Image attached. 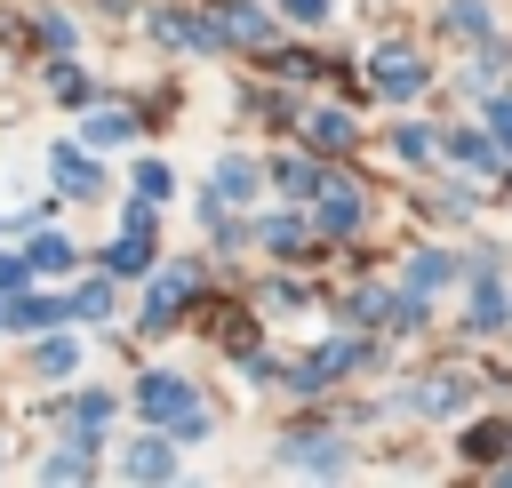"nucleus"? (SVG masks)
<instances>
[{"label": "nucleus", "mask_w": 512, "mask_h": 488, "mask_svg": "<svg viewBox=\"0 0 512 488\" xmlns=\"http://www.w3.org/2000/svg\"><path fill=\"white\" fill-rule=\"evenodd\" d=\"M24 264H32V272H64V264H72V248H64V240H56V232H48V240H40V248H32V256H24Z\"/></svg>", "instance_id": "nucleus-17"}, {"label": "nucleus", "mask_w": 512, "mask_h": 488, "mask_svg": "<svg viewBox=\"0 0 512 488\" xmlns=\"http://www.w3.org/2000/svg\"><path fill=\"white\" fill-rule=\"evenodd\" d=\"M136 408H144L152 424H168V432H184V440H192V432H208V416L192 408V392H184L176 376H144V384H136Z\"/></svg>", "instance_id": "nucleus-1"}, {"label": "nucleus", "mask_w": 512, "mask_h": 488, "mask_svg": "<svg viewBox=\"0 0 512 488\" xmlns=\"http://www.w3.org/2000/svg\"><path fill=\"white\" fill-rule=\"evenodd\" d=\"M168 472H176V448H168V432L128 448V480H168Z\"/></svg>", "instance_id": "nucleus-6"}, {"label": "nucleus", "mask_w": 512, "mask_h": 488, "mask_svg": "<svg viewBox=\"0 0 512 488\" xmlns=\"http://www.w3.org/2000/svg\"><path fill=\"white\" fill-rule=\"evenodd\" d=\"M264 248H296V216H272L264 224Z\"/></svg>", "instance_id": "nucleus-23"}, {"label": "nucleus", "mask_w": 512, "mask_h": 488, "mask_svg": "<svg viewBox=\"0 0 512 488\" xmlns=\"http://www.w3.org/2000/svg\"><path fill=\"white\" fill-rule=\"evenodd\" d=\"M376 88H384V96H416V88H424V64L392 48V56H376Z\"/></svg>", "instance_id": "nucleus-5"}, {"label": "nucleus", "mask_w": 512, "mask_h": 488, "mask_svg": "<svg viewBox=\"0 0 512 488\" xmlns=\"http://www.w3.org/2000/svg\"><path fill=\"white\" fill-rule=\"evenodd\" d=\"M448 24H456V32H488V8H480V0H456Z\"/></svg>", "instance_id": "nucleus-20"}, {"label": "nucleus", "mask_w": 512, "mask_h": 488, "mask_svg": "<svg viewBox=\"0 0 512 488\" xmlns=\"http://www.w3.org/2000/svg\"><path fill=\"white\" fill-rule=\"evenodd\" d=\"M104 312H112V296H104V288H96V280H88V288H80V296H72V320H104Z\"/></svg>", "instance_id": "nucleus-18"}, {"label": "nucleus", "mask_w": 512, "mask_h": 488, "mask_svg": "<svg viewBox=\"0 0 512 488\" xmlns=\"http://www.w3.org/2000/svg\"><path fill=\"white\" fill-rule=\"evenodd\" d=\"M352 224H360V192H344V184H336V192H328V208H320V232H352Z\"/></svg>", "instance_id": "nucleus-9"}, {"label": "nucleus", "mask_w": 512, "mask_h": 488, "mask_svg": "<svg viewBox=\"0 0 512 488\" xmlns=\"http://www.w3.org/2000/svg\"><path fill=\"white\" fill-rule=\"evenodd\" d=\"M280 456H288V464H304V472H336V464H344V448H336V440H288Z\"/></svg>", "instance_id": "nucleus-7"}, {"label": "nucleus", "mask_w": 512, "mask_h": 488, "mask_svg": "<svg viewBox=\"0 0 512 488\" xmlns=\"http://www.w3.org/2000/svg\"><path fill=\"white\" fill-rule=\"evenodd\" d=\"M0 320L32 336V328H64V320H72V304H48V296H16V304H0Z\"/></svg>", "instance_id": "nucleus-3"}, {"label": "nucleus", "mask_w": 512, "mask_h": 488, "mask_svg": "<svg viewBox=\"0 0 512 488\" xmlns=\"http://www.w3.org/2000/svg\"><path fill=\"white\" fill-rule=\"evenodd\" d=\"M136 192H144V200H168V192H176V176H168L160 160H144V168H136Z\"/></svg>", "instance_id": "nucleus-16"}, {"label": "nucleus", "mask_w": 512, "mask_h": 488, "mask_svg": "<svg viewBox=\"0 0 512 488\" xmlns=\"http://www.w3.org/2000/svg\"><path fill=\"white\" fill-rule=\"evenodd\" d=\"M24 272H32V264H24V256H0V288H16V280H24Z\"/></svg>", "instance_id": "nucleus-25"}, {"label": "nucleus", "mask_w": 512, "mask_h": 488, "mask_svg": "<svg viewBox=\"0 0 512 488\" xmlns=\"http://www.w3.org/2000/svg\"><path fill=\"white\" fill-rule=\"evenodd\" d=\"M488 120H496V136H504V144H512V104H496V112H488Z\"/></svg>", "instance_id": "nucleus-26"}, {"label": "nucleus", "mask_w": 512, "mask_h": 488, "mask_svg": "<svg viewBox=\"0 0 512 488\" xmlns=\"http://www.w3.org/2000/svg\"><path fill=\"white\" fill-rule=\"evenodd\" d=\"M128 136H136L128 112H96V120H88V144H96V152H104V144H128Z\"/></svg>", "instance_id": "nucleus-11"}, {"label": "nucleus", "mask_w": 512, "mask_h": 488, "mask_svg": "<svg viewBox=\"0 0 512 488\" xmlns=\"http://www.w3.org/2000/svg\"><path fill=\"white\" fill-rule=\"evenodd\" d=\"M272 176H280V184H288V192H312V184H320V176H312V168H304V160H280V168H272Z\"/></svg>", "instance_id": "nucleus-22"}, {"label": "nucleus", "mask_w": 512, "mask_h": 488, "mask_svg": "<svg viewBox=\"0 0 512 488\" xmlns=\"http://www.w3.org/2000/svg\"><path fill=\"white\" fill-rule=\"evenodd\" d=\"M72 424H80L88 440H104V424H112V400H104V392H80V400H72Z\"/></svg>", "instance_id": "nucleus-10"}, {"label": "nucleus", "mask_w": 512, "mask_h": 488, "mask_svg": "<svg viewBox=\"0 0 512 488\" xmlns=\"http://www.w3.org/2000/svg\"><path fill=\"white\" fill-rule=\"evenodd\" d=\"M440 280H448V256H440V248L408 256V288H440Z\"/></svg>", "instance_id": "nucleus-13"}, {"label": "nucleus", "mask_w": 512, "mask_h": 488, "mask_svg": "<svg viewBox=\"0 0 512 488\" xmlns=\"http://www.w3.org/2000/svg\"><path fill=\"white\" fill-rule=\"evenodd\" d=\"M32 368H40V376H64V368H72V344H64V336H56V344H40V352H32Z\"/></svg>", "instance_id": "nucleus-19"}, {"label": "nucleus", "mask_w": 512, "mask_h": 488, "mask_svg": "<svg viewBox=\"0 0 512 488\" xmlns=\"http://www.w3.org/2000/svg\"><path fill=\"white\" fill-rule=\"evenodd\" d=\"M392 144H400V160H432V128H400Z\"/></svg>", "instance_id": "nucleus-21"}, {"label": "nucleus", "mask_w": 512, "mask_h": 488, "mask_svg": "<svg viewBox=\"0 0 512 488\" xmlns=\"http://www.w3.org/2000/svg\"><path fill=\"white\" fill-rule=\"evenodd\" d=\"M208 32H216V40H264V32H272V16H256V8H248V0H224V8H216V24H208Z\"/></svg>", "instance_id": "nucleus-4"}, {"label": "nucleus", "mask_w": 512, "mask_h": 488, "mask_svg": "<svg viewBox=\"0 0 512 488\" xmlns=\"http://www.w3.org/2000/svg\"><path fill=\"white\" fill-rule=\"evenodd\" d=\"M288 16H296V24H320V16H328V0H288Z\"/></svg>", "instance_id": "nucleus-24"}, {"label": "nucleus", "mask_w": 512, "mask_h": 488, "mask_svg": "<svg viewBox=\"0 0 512 488\" xmlns=\"http://www.w3.org/2000/svg\"><path fill=\"white\" fill-rule=\"evenodd\" d=\"M312 144H320V152H344V144H352V120H344V112H320V120H312Z\"/></svg>", "instance_id": "nucleus-12"}, {"label": "nucleus", "mask_w": 512, "mask_h": 488, "mask_svg": "<svg viewBox=\"0 0 512 488\" xmlns=\"http://www.w3.org/2000/svg\"><path fill=\"white\" fill-rule=\"evenodd\" d=\"M256 192V168L248 160H216V200H248Z\"/></svg>", "instance_id": "nucleus-8"}, {"label": "nucleus", "mask_w": 512, "mask_h": 488, "mask_svg": "<svg viewBox=\"0 0 512 488\" xmlns=\"http://www.w3.org/2000/svg\"><path fill=\"white\" fill-rule=\"evenodd\" d=\"M184 296H192V272L176 264V272H168V280H160V288L144 296V328H168V320L184 312Z\"/></svg>", "instance_id": "nucleus-2"}, {"label": "nucleus", "mask_w": 512, "mask_h": 488, "mask_svg": "<svg viewBox=\"0 0 512 488\" xmlns=\"http://www.w3.org/2000/svg\"><path fill=\"white\" fill-rule=\"evenodd\" d=\"M56 176H64V192H88V184H96V168H88V160H80L72 144L56 152Z\"/></svg>", "instance_id": "nucleus-15"}, {"label": "nucleus", "mask_w": 512, "mask_h": 488, "mask_svg": "<svg viewBox=\"0 0 512 488\" xmlns=\"http://www.w3.org/2000/svg\"><path fill=\"white\" fill-rule=\"evenodd\" d=\"M88 472H96L88 448H56V456H48V480H88Z\"/></svg>", "instance_id": "nucleus-14"}]
</instances>
